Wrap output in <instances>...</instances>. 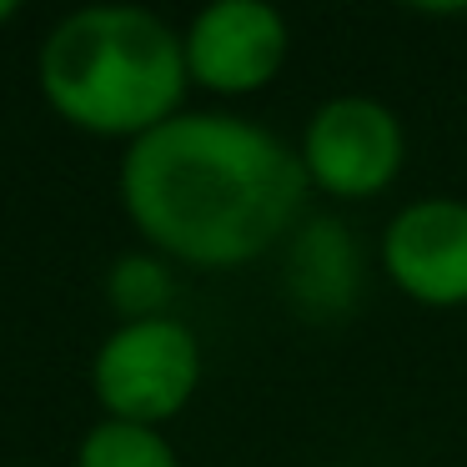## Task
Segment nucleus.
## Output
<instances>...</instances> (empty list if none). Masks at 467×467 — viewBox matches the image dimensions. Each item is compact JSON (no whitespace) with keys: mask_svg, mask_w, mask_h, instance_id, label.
I'll list each match as a JSON object with an SVG mask.
<instances>
[{"mask_svg":"<svg viewBox=\"0 0 467 467\" xmlns=\"http://www.w3.org/2000/svg\"><path fill=\"white\" fill-rule=\"evenodd\" d=\"M302 151L246 116L182 111L131 141L121 202L151 252L226 272L266 256L302 226Z\"/></svg>","mask_w":467,"mask_h":467,"instance_id":"1","label":"nucleus"},{"mask_svg":"<svg viewBox=\"0 0 467 467\" xmlns=\"http://www.w3.org/2000/svg\"><path fill=\"white\" fill-rule=\"evenodd\" d=\"M186 46L141 5L71 11L41 46V91L66 126L86 136L141 141L182 116Z\"/></svg>","mask_w":467,"mask_h":467,"instance_id":"2","label":"nucleus"},{"mask_svg":"<svg viewBox=\"0 0 467 467\" xmlns=\"http://www.w3.org/2000/svg\"><path fill=\"white\" fill-rule=\"evenodd\" d=\"M196 382H202V347L176 317L121 322L91 362L96 397L121 422H166L192 402Z\"/></svg>","mask_w":467,"mask_h":467,"instance_id":"3","label":"nucleus"},{"mask_svg":"<svg viewBox=\"0 0 467 467\" xmlns=\"http://www.w3.org/2000/svg\"><path fill=\"white\" fill-rule=\"evenodd\" d=\"M402 121L372 96H332L317 106L302 136L306 182L322 186L337 202L382 196L402 171Z\"/></svg>","mask_w":467,"mask_h":467,"instance_id":"4","label":"nucleus"},{"mask_svg":"<svg viewBox=\"0 0 467 467\" xmlns=\"http://www.w3.org/2000/svg\"><path fill=\"white\" fill-rule=\"evenodd\" d=\"M186 76L216 96H252L282 71L286 21L266 0H216L182 36Z\"/></svg>","mask_w":467,"mask_h":467,"instance_id":"5","label":"nucleus"},{"mask_svg":"<svg viewBox=\"0 0 467 467\" xmlns=\"http://www.w3.org/2000/svg\"><path fill=\"white\" fill-rule=\"evenodd\" d=\"M382 266L397 292L422 306H462L467 302V202L427 196L387 222Z\"/></svg>","mask_w":467,"mask_h":467,"instance_id":"6","label":"nucleus"},{"mask_svg":"<svg viewBox=\"0 0 467 467\" xmlns=\"http://www.w3.org/2000/svg\"><path fill=\"white\" fill-rule=\"evenodd\" d=\"M286 296L306 322H342L362 296L357 236L332 216H312L286 246Z\"/></svg>","mask_w":467,"mask_h":467,"instance_id":"7","label":"nucleus"},{"mask_svg":"<svg viewBox=\"0 0 467 467\" xmlns=\"http://www.w3.org/2000/svg\"><path fill=\"white\" fill-rule=\"evenodd\" d=\"M76 467H176V452L156 427L106 417L86 432Z\"/></svg>","mask_w":467,"mask_h":467,"instance_id":"8","label":"nucleus"},{"mask_svg":"<svg viewBox=\"0 0 467 467\" xmlns=\"http://www.w3.org/2000/svg\"><path fill=\"white\" fill-rule=\"evenodd\" d=\"M106 292H111V306L126 322H151V317H166V302H171L176 286H171V272H166L161 256L131 252L111 266Z\"/></svg>","mask_w":467,"mask_h":467,"instance_id":"9","label":"nucleus"},{"mask_svg":"<svg viewBox=\"0 0 467 467\" xmlns=\"http://www.w3.org/2000/svg\"><path fill=\"white\" fill-rule=\"evenodd\" d=\"M11 16H16V5H11V0H0V26L11 21Z\"/></svg>","mask_w":467,"mask_h":467,"instance_id":"10","label":"nucleus"}]
</instances>
